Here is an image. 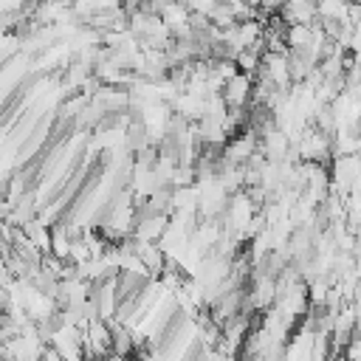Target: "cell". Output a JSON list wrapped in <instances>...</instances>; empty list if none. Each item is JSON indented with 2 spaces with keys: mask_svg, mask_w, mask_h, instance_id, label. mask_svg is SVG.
<instances>
[{
  "mask_svg": "<svg viewBox=\"0 0 361 361\" xmlns=\"http://www.w3.org/2000/svg\"><path fill=\"white\" fill-rule=\"evenodd\" d=\"M248 96H251V76L240 71L237 76H231V79L226 82L223 99H226V104H228V107L240 110V107H243V104L248 102Z\"/></svg>",
  "mask_w": 361,
  "mask_h": 361,
  "instance_id": "obj_1",
  "label": "cell"
},
{
  "mask_svg": "<svg viewBox=\"0 0 361 361\" xmlns=\"http://www.w3.org/2000/svg\"><path fill=\"white\" fill-rule=\"evenodd\" d=\"M319 20H336V23H350L353 25V0H319Z\"/></svg>",
  "mask_w": 361,
  "mask_h": 361,
  "instance_id": "obj_2",
  "label": "cell"
},
{
  "mask_svg": "<svg viewBox=\"0 0 361 361\" xmlns=\"http://www.w3.org/2000/svg\"><path fill=\"white\" fill-rule=\"evenodd\" d=\"M282 3H285V0H259V8H262V11H271V14H279Z\"/></svg>",
  "mask_w": 361,
  "mask_h": 361,
  "instance_id": "obj_3",
  "label": "cell"
}]
</instances>
